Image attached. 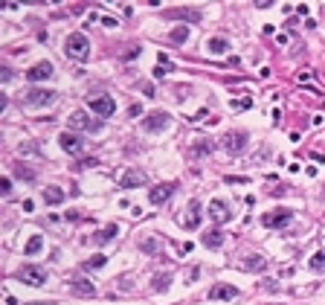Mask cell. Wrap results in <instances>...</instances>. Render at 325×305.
<instances>
[{
    "mask_svg": "<svg viewBox=\"0 0 325 305\" xmlns=\"http://www.w3.org/2000/svg\"><path fill=\"white\" fill-rule=\"evenodd\" d=\"M212 148H215V142L206 140V137H200V140H195V145H192V157H203V154H212Z\"/></svg>",
    "mask_w": 325,
    "mask_h": 305,
    "instance_id": "20",
    "label": "cell"
},
{
    "mask_svg": "<svg viewBox=\"0 0 325 305\" xmlns=\"http://www.w3.org/2000/svg\"><path fill=\"white\" fill-rule=\"evenodd\" d=\"M58 145H61V151L70 154V157L84 154V142H81V137L76 131H61V134H58Z\"/></svg>",
    "mask_w": 325,
    "mask_h": 305,
    "instance_id": "3",
    "label": "cell"
},
{
    "mask_svg": "<svg viewBox=\"0 0 325 305\" xmlns=\"http://www.w3.org/2000/svg\"><path fill=\"white\" fill-rule=\"evenodd\" d=\"M64 189L61 186H46V192H44V200H46V207H58V204H64Z\"/></svg>",
    "mask_w": 325,
    "mask_h": 305,
    "instance_id": "19",
    "label": "cell"
},
{
    "mask_svg": "<svg viewBox=\"0 0 325 305\" xmlns=\"http://www.w3.org/2000/svg\"><path fill=\"white\" fill-rule=\"evenodd\" d=\"M0 189H3V195H9V192H12V180H9V177H3V180H0Z\"/></svg>",
    "mask_w": 325,
    "mask_h": 305,
    "instance_id": "30",
    "label": "cell"
},
{
    "mask_svg": "<svg viewBox=\"0 0 325 305\" xmlns=\"http://www.w3.org/2000/svg\"><path fill=\"white\" fill-rule=\"evenodd\" d=\"M296 79H299V82H311V70H299Z\"/></svg>",
    "mask_w": 325,
    "mask_h": 305,
    "instance_id": "32",
    "label": "cell"
},
{
    "mask_svg": "<svg viewBox=\"0 0 325 305\" xmlns=\"http://www.w3.org/2000/svg\"><path fill=\"white\" fill-rule=\"evenodd\" d=\"M67 122H70V131H90V134H99L102 131V122H93L84 111H73Z\"/></svg>",
    "mask_w": 325,
    "mask_h": 305,
    "instance_id": "6",
    "label": "cell"
},
{
    "mask_svg": "<svg viewBox=\"0 0 325 305\" xmlns=\"http://www.w3.org/2000/svg\"><path fill=\"white\" fill-rule=\"evenodd\" d=\"M52 73H56L52 61H38V64H32L26 70V79L29 82H46V79H52Z\"/></svg>",
    "mask_w": 325,
    "mask_h": 305,
    "instance_id": "12",
    "label": "cell"
},
{
    "mask_svg": "<svg viewBox=\"0 0 325 305\" xmlns=\"http://www.w3.org/2000/svg\"><path fill=\"white\" fill-rule=\"evenodd\" d=\"M244 270H255V273H261V270H267V262L261 256H247V262H244Z\"/></svg>",
    "mask_w": 325,
    "mask_h": 305,
    "instance_id": "22",
    "label": "cell"
},
{
    "mask_svg": "<svg viewBox=\"0 0 325 305\" xmlns=\"http://www.w3.org/2000/svg\"><path fill=\"white\" fill-rule=\"evenodd\" d=\"M206 49L209 53H227V49H230V41H227V38H209Z\"/></svg>",
    "mask_w": 325,
    "mask_h": 305,
    "instance_id": "23",
    "label": "cell"
},
{
    "mask_svg": "<svg viewBox=\"0 0 325 305\" xmlns=\"http://www.w3.org/2000/svg\"><path fill=\"white\" fill-rule=\"evenodd\" d=\"M224 238H227V235L221 233V230H206V233H203V238H200V244L209 247V250H218V247L224 244Z\"/></svg>",
    "mask_w": 325,
    "mask_h": 305,
    "instance_id": "18",
    "label": "cell"
},
{
    "mask_svg": "<svg viewBox=\"0 0 325 305\" xmlns=\"http://www.w3.org/2000/svg\"><path fill=\"white\" fill-rule=\"evenodd\" d=\"M116 235H119V227H116V224H107L104 230H99V233H93V235H90V241L102 247V244H107L111 238H116Z\"/></svg>",
    "mask_w": 325,
    "mask_h": 305,
    "instance_id": "17",
    "label": "cell"
},
{
    "mask_svg": "<svg viewBox=\"0 0 325 305\" xmlns=\"http://www.w3.org/2000/svg\"><path fill=\"white\" fill-rule=\"evenodd\" d=\"M169 38H172L174 44H183L186 38H189V29H186V26H177V29H172V32H169Z\"/></svg>",
    "mask_w": 325,
    "mask_h": 305,
    "instance_id": "26",
    "label": "cell"
},
{
    "mask_svg": "<svg viewBox=\"0 0 325 305\" xmlns=\"http://www.w3.org/2000/svg\"><path fill=\"white\" fill-rule=\"evenodd\" d=\"M209 221L212 224H227V221H232V207L227 204V200H221V198H215V200H209Z\"/></svg>",
    "mask_w": 325,
    "mask_h": 305,
    "instance_id": "9",
    "label": "cell"
},
{
    "mask_svg": "<svg viewBox=\"0 0 325 305\" xmlns=\"http://www.w3.org/2000/svg\"><path fill=\"white\" fill-rule=\"evenodd\" d=\"M87 105H90L93 114H99V117H111L116 111V99H111V96H87Z\"/></svg>",
    "mask_w": 325,
    "mask_h": 305,
    "instance_id": "11",
    "label": "cell"
},
{
    "mask_svg": "<svg viewBox=\"0 0 325 305\" xmlns=\"http://www.w3.org/2000/svg\"><path fill=\"white\" fill-rule=\"evenodd\" d=\"M200 210H203V204H200L197 198L189 200V207H186L183 215H180V224H183L186 230H197V227H200V218H203Z\"/></svg>",
    "mask_w": 325,
    "mask_h": 305,
    "instance_id": "10",
    "label": "cell"
},
{
    "mask_svg": "<svg viewBox=\"0 0 325 305\" xmlns=\"http://www.w3.org/2000/svg\"><path fill=\"white\" fill-rule=\"evenodd\" d=\"M9 79H12L9 67H0V82H9Z\"/></svg>",
    "mask_w": 325,
    "mask_h": 305,
    "instance_id": "31",
    "label": "cell"
},
{
    "mask_svg": "<svg viewBox=\"0 0 325 305\" xmlns=\"http://www.w3.org/2000/svg\"><path fill=\"white\" fill-rule=\"evenodd\" d=\"M238 296V288L235 285H215V288H209V299H235Z\"/></svg>",
    "mask_w": 325,
    "mask_h": 305,
    "instance_id": "16",
    "label": "cell"
},
{
    "mask_svg": "<svg viewBox=\"0 0 325 305\" xmlns=\"http://www.w3.org/2000/svg\"><path fill=\"white\" fill-rule=\"evenodd\" d=\"M169 122H172V117L166 111H154V114H148V117L139 122V128L148 131V134H160V131L169 128Z\"/></svg>",
    "mask_w": 325,
    "mask_h": 305,
    "instance_id": "5",
    "label": "cell"
},
{
    "mask_svg": "<svg viewBox=\"0 0 325 305\" xmlns=\"http://www.w3.org/2000/svg\"><path fill=\"white\" fill-rule=\"evenodd\" d=\"M308 268H311L313 273H322V270H325V253H322V250H319V253H313V256H311V262H308Z\"/></svg>",
    "mask_w": 325,
    "mask_h": 305,
    "instance_id": "24",
    "label": "cell"
},
{
    "mask_svg": "<svg viewBox=\"0 0 325 305\" xmlns=\"http://www.w3.org/2000/svg\"><path fill=\"white\" fill-rule=\"evenodd\" d=\"M18 279H21L23 285L41 288V285L46 282V268H41V265H23V268L18 270Z\"/></svg>",
    "mask_w": 325,
    "mask_h": 305,
    "instance_id": "4",
    "label": "cell"
},
{
    "mask_svg": "<svg viewBox=\"0 0 325 305\" xmlns=\"http://www.w3.org/2000/svg\"><path fill=\"white\" fill-rule=\"evenodd\" d=\"M104 262H107V259H104L102 253H96V256H90L84 262V270H99V268H104Z\"/></svg>",
    "mask_w": 325,
    "mask_h": 305,
    "instance_id": "25",
    "label": "cell"
},
{
    "mask_svg": "<svg viewBox=\"0 0 325 305\" xmlns=\"http://www.w3.org/2000/svg\"><path fill=\"white\" fill-rule=\"evenodd\" d=\"M293 221V210L288 207H279V210H270L261 215V224H264L267 230H279V227H288Z\"/></svg>",
    "mask_w": 325,
    "mask_h": 305,
    "instance_id": "2",
    "label": "cell"
},
{
    "mask_svg": "<svg viewBox=\"0 0 325 305\" xmlns=\"http://www.w3.org/2000/svg\"><path fill=\"white\" fill-rule=\"evenodd\" d=\"M177 189V183H157V186L148 192V200L154 204V207H160L162 200H169L172 198V192Z\"/></svg>",
    "mask_w": 325,
    "mask_h": 305,
    "instance_id": "14",
    "label": "cell"
},
{
    "mask_svg": "<svg viewBox=\"0 0 325 305\" xmlns=\"http://www.w3.org/2000/svg\"><path fill=\"white\" fill-rule=\"evenodd\" d=\"M250 105H253V99H250V96H241L238 102H230V108H235V111H247Z\"/></svg>",
    "mask_w": 325,
    "mask_h": 305,
    "instance_id": "29",
    "label": "cell"
},
{
    "mask_svg": "<svg viewBox=\"0 0 325 305\" xmlns=\"http://www.w3.org/2000/svg\"><path fill=\"white\" fill-rule=\"evenodd\" d=\"M64 56L73 59V61H87L90 59V41H87V35H81V32L67 35V41H64Z\"/></svg>",
    "mask_w": 325,
    "mask_h": 305,
    "instance_id": "1",
    "label": "cell"
},
{
    "mask_svg": "<svg viewBox=\"0 0 325 305\" xmlns=\"http://www.w3.org/2000/svg\"><path fill=\"white\" fill-rule=\"evenodd\" d=\"M247 142H250L247 131H227V134L221 137V145H224V148H227L230 154H241Z\"/></svg>",
    "mask_w": 325,
    "mask_h": 305,
    "instance_id": "8",
    "label": "cell"
},
{
    "mask_svg": "<svg viewBox=\"0 0 325 305\" xmlns=\"http://www.w3.org/2000/svg\"><path fill=\"white\" fill-rule=\"evenodd\" d=\"M41 247H44V238H41V235H32V238L26 241V247H23V256H35V253H41Z\"/></svg>",
    "mask_w": 325,
    "mask_h": 305,
    "instance_id": "21",
    "label": "cell"
},
{
    "mask_svg": "<svg viewBox=\"0 0 325 305\" xmlns=\"http://www.w3.org/2000/svg\"><path fill=\"white\" fill-rule=\"evenodd\" d=\"M70 291L79 293V296H96V285H93V282H87L84 276H76V279L70 282Z\"/></svg>",
    "mask_w": 325,
    "mask_h": 305,
    "instance_id": "15",
    "label": "cell"
},
{
    "mask_svg": "<svg viewBox=\"0 0 325 305\" xmlns=\"http://www.w3.org/2000/svg\"><path fill=\"white\" fill-rule=\"evenodd\" d=\"M134 186H145V172L125 169V175L119 177V189H134Z\"/></svg>",
    "mask_w": 325,
    "mask_h": 305,
    "instance_id": "13",
    "label": "cell"
},
{
    "mask_svg": "<svg viewBox=\"0 0 325 305\" xmlns=\"http://www.w3.org/2000/svg\"><path fill=\"white\" fill-rule=\"evenodd\" d=\"M172 282V273H162V276H154V291H166Z\"/></svg>",
    "mask_w": 325,
    "mask_h": 305,
    "instance_id": "27",
    "label": "cell"
},
{
    "mask_svg": "<svg viewBox=\"0 0 325 305\" xmlns=\"http://www.w3.org/2000/svg\"><path fill=\"white\" fill-rule=\"evenodd\" d=\"M21 102L26 108H44L49 102H56V90H44V87H35L26 96H21Z\"/></svg>",
    "mask_w": 325,
    "mask_h": 305,
    "instance_id": "7",
    "label": "cell"
},
{
    "mask_svg": "<svg viewBox=\"0 0 325 305\" xmlns=\"http://www.w3.org/2000/svg\"><path fill=\"white\" fill-rule=\"evenodd\" d=\"M142 250H145V253H157V250H160V241H157V238H154V235H148V238H145V241H142Z\"/></svg>",
    "mask_w": 325,
    "mask_h": 305,
    "instance_id": "28",
    "label": "cell"
}]
</instances>
